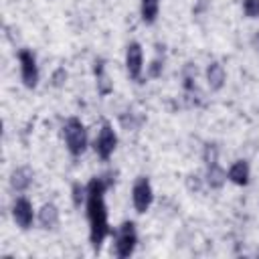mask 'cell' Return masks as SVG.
Returning a JSON list of instances; mask_svg holds the SVG:
<instances>
[{
    "label": "cell",
    "mask_w": 259,
    "mask_h": 259,
    "mask_svg": "<svg viewBox=\"0 0 259 259\" xmlns=\"http://www.w3.org/2000/svg\"><path fill=\"white\" fill-rule=\"evenodd\" d=\"M186 186H188V190H200V176L198 174H188Z\"/></svg>",
    "instance_id": "cell-21"
},
{
    "label": "cell",
    "mask_w": 259,
    "mask_h": 259,
    "mask_svg": "<svg viewBox=\"0 0 259 259\" xmlns=\"http://www.w3.org/2000/svg\"><path fill=\"white\" fill-rule=\"evenodd\" d=\"M202 160H204L206 166L219 162V146L214 142H206L204 144V148H202Z\"/></svg>",
    "instance_id": "cell-17"
},
{
    "label": "cell",
    "mask_w": 259,
    "mask_h": 259,
    "mask_svg": "<svg viewBox=\"0 0 259 259\" xmlns=\"http://www.w3.org/2000/svg\"><path fill=\"white\" fill-rule=\"evenodd\" d=\"M71 200H73V204L77 208L83 202H87V186H83L81 182H73V186H71Z\"/></svg>",
    "instance_id": "cell-16"
},
{
    "label": "cell",
    "mask_w": 259,
    "mask_h": 259,
    "mask_svg": "<svg viewBox=\"0 0 259 259\" xmlns=\"http://www.w3.org/2000/svg\"><path fill=\"white\" fill-rule=\"evenodd\" d=\"M87 221H89V241L95 251L101 249L109 231L107 221V206L103 194H87Z\"/></svg>",
    "instance_id": "cell-1"
},
{
    "label": "cell",
    "mask_w": 259,
    "mask_h": 259,
    "mask_svg": "<svg viewBox=\"0 0 259 259\" xmlns=\"http://www.w3.org/2000/svg\"><path fill=\"white\" fill-rule=\"evenodd\" d=\"M63 136L65 144L71 156H81L87 150V130L79 117H69L63 125Z\"/></svg>",
    "instance_id": "cell-2"
},
{
    "label": "cell",
    "mask_w": 259,
    "mask_h": 259,
    "mask_svg": "<svg viewBox=\"0 0 259 259\" xmlns=\"http://www.w3.org/2000/svg\"><path fill=\"white\" fill-rule=\"evenodd\" d=\"M160 12V0H142L140 2V14L146 24H154Z\"/></svg>",
    "instance_id": "cell-15"
},
{
    "label": "cell",
    "mask_w": 259,
    "mask_h": 259,
    "mask_svg": "<svg viewBox=\"0 0 259 259\" xmlns=\"http://www.w3.org/2000/svg\"><path fill=\"white\" fill-rule=\"evenodd\" d=\"M132 202H134L136 212H140V214H144L152 206L154 190H152V184H150V180L146 176H140L134 182V186H132Z\"/></svg>",
    "instance_id": "cell-5"
},
{
    "label": "cell",
    "mask_w": 259,
    "mask_h": 259,
    "mask_svg": "<svg viewBox=\"0 0 259 259\" xmlns=\"http://www.w3.org/2000/svg\"><path fill=\"white\" fill-rule=\"evenodd\" d=\"M227 178L237 184V186H247L249 184V178H251V168H249V162L247 160H237L231 164L229 172H227Z\"/></svg>",
    "instance_id": "cell-9"
},
{
    "label": "cell",
    "mask_w": 259,
    "mask_h": 259,
    "mask_svg": "<svg viewBox=\"0 0 259 259\" xmlns=\"http://www.w3.org/2000/svg\"><path fill=\"white\" fill-rule=\"evenodd\" d=\"M243 12L249 18H257L259 16V0H243Z\"/></svg>",
    "instance_id": "cell-18"
},
{
    "label": "cell",
    "mask_w": 259,
    "mask_h": 259,
    "mask_svg": "<svg viewBox=\"0 0 259 259\" xmlns=\"http://www.w3.org/2000/svg\"><path fill=\"white\" fill-rule=\"evenodd\" d=\"M93 73L97 77V91L101 95H107L111 91V83H109V77L105 75V61L103 59H95L93 63Z\"/></svg>",
    "instance_id": "cell-14"
},
{
    "label": "cell",
    "mask_w": 259,
    "mask_h": 259,
    "mask_svg": "<svg viewBox=\"0 0 259 259\" xmlns=\"http://www.w3.org/2000/svg\"><path fill=\"white\" fill-rule=\"evenodd\" d=\"M115 148H117V136H115L111 123L105 121V123L101 125V130H99L95 142H93V150H95V154H97L101 160H109L111 154L115 152Z\"/></svg>",
    "instance_id": "cell-6"
},
{
    "label": "cell",
    "mask_w": 259,
    "mask_h": 259,
    "mask_svg": "<svg viewBox=\"0 0 259 259\" xmlns=\"http://www.w3.org/2000/svg\"><path fill=\"white\" fill-rule=\"evenodd\" d=\"M12 219L16 223L18 229L22 231H28L34 223V208H32V202L26 198V196H18L12 204Z\"/></svg>",
    "instance_id": "cell-8"
},
{
    "label": "cell",
    "mask_w": 259,
    "mask_h": 259,
    "mask_svg": "<svg viewBox=\"0 0 259 259\" xmlns=\"http://www.w3.org/2000/svg\"><path fill=\"white\" fill-rule=\"evenodd\" d=\"M18 63H20V79L26 89H34L38 85V65L34 59V53L28 49L18 51Z\"/></svg>",
    "instance_id": "cell-4"
},
{
    "label": "cell",
    "mask_w": 259,
    "mask_h": 259,
    "mask_svg": "<svg viewBox=\"0 0 259 259\" xmlns=\"http://www.w3.org/2000/svg\"><path fill=\"white\" fill-rule=\"evenodd\" d=\"M30 184H32V172H30V168L18 166V168L12 170V174H10V188L14 192H24Z\"/></svg>",
    "instance_id": "cell-12"
},
{
    "label": "cell",
    "mask_w": 259,
    "mask_h": 259,
    "mask_svg": "<svg viewBox=\"0 0 259 259\" xmlns=\"http://www.w3.org/2000/svg\"><path fill=\"white\" fill-rule=\"evenodd\" d=\"M162 69H164V63L160 59H154L150 65H148V77L150 79H158L162 75Z\"/></svg>",
    "instance_id": "cell-19"
},
{
    "label": "cell",
    "mask_w": 259,
    "mask_h": 259,
    "mask_svg": "<svg viewBox=\"0 0 259 259\" xmlns=\"http://www.w3.org/2000/svg\"><path fill=\"white\" fill-rule=\"evenodd\" d=\"M38 225L45 231H53L59 225V208L55 202H45L38 210Z\"/></svg>",
    "instance_id": "cell-10"
},
{
    "label": "cell",
    "mask_w": 259,
    "mask_h": 259,
    "mask_svg": "<svg viewBox=\"0 0 259 259\" xmlns=\"http://www.w3.org/2000/svg\"><path fill=\"white\" fill-rule=\"evenodd\" d=\"M204 182H206L210 188H214V190H219V188H223V186H225V182H227V172L219 166V162H217V164L206 166Z\"/></svg>",
    "instance_id": "cell-13"
},
{
    "label": "cell",
    "mask_w": 259,
    "mask_h": 259,
    "mask_svg": "<svg viewBox=\"0 0 259 259\" xmlns=\"http://www.w3.org/2000/svg\"><path fill=\"white\" fill-rule=\"evenodd\" d=\"M65 81H67V71H65L63 67H59V69L53 73L51 83H53V87H63V85H65Z\"/></svg>",
    "instance_id": "cell-20"
},
{
    "label": "cell",
    "mask_w": 259,
    "mask_h": 259,
    "mask_svg": "<svg viewBox=\"0 0 259 259\" xmlns=\"http://www.w3.org/2000/svg\"><path fill=\"white\" fill-rule=\"evenodd\" d=\"M253 47L259 51V30H257V32H255V36H253Z\"/></svg>",
    "instance_id": "cell-22"
},
{
    "label": "cell",
    "mask_w": 259,
    "mask_h": 259,
    "mask_svg": "<svg viewBox=\"0 0 259 259\" xmlns=\"http://www.w3.org/2000/svg\"><path fill=\"white\" fill-rule=\"evenodd\" d=\"M125 71L130 75L132 81H140L142 79V71H144V51L142 45L132 40L125 47Z\"/></svg>",
    "instance_id": "cell-7"
},
{
    "label": "cell",
    "mask_w": 259,
    "mask_h": 259,
    "mask_svg": "<svg viewBox=\"0 0 259 259\" xmlns=\"http://www.w3.org/2000/svg\"><path fill=\"white\" fill-rule=\"evenodd\" d=\"M138 245V233H136V225L132 221H125L117 227L115 231V257L125 259L136 251Z\"/></svg>",
    "instance_id": "cell-3"
},
{
    "label": "cell",
    "mask_w": 259,
    "mask_h": 259,
    "mask_svg": "<svg viewBox=\"0 0 259 259\" xmlns=\"http://www.w3.org/2000/svg\"><path fill=\"white\" fill-rule=\"evenodd\" d=\"M225 79H227L225 67L219 61H210L208 67H206V83H208V87L212 91H221L223 85H225Z\"/></svg>",
    "instance_id": "cell-11"
}]
</instances>
